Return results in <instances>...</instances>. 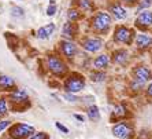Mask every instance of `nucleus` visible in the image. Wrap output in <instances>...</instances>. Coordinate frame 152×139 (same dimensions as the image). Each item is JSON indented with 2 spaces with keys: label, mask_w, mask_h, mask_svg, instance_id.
Listing matches in <instances>:
<instances>
[{
  "label": "nucleus",
  "mask_w": 152,
  "mask_h": 139,
  "mask_svg": "<svg viewBox=\"0 0 152 139\" xmlns=\"http://www.w3.org/2000/svg\"><path fill=\"white\" fill-rule=\"evenodd\" d=\"M89 78L93 83H102L107 78V75H106V72H103V70H95V72H91Z\"/></svg>",
  "instance_id": "nucleus-21"
},
{
  "label": "nucleus",
  "mask_w": 152,
  "mask_h": 139,
  "mask_svg": "<svg viewBox=\"0 0 152 139\" xmlns=\"http://www.w3.org/2000/svg\"><path fill=\"white\" fill-rule=\"evenodd\" d=\"M132 134H133V128H132V125L126 121L117 123V124L113 127V135L119 139H129Z\"/></svg>",
  "instance_id": "nucleus-9"
},
{
  "label": "nucleus",
  "mask_w": 152,
  "mask_h": 139,
  "mask_svg": "<svg viewBox=\"0 0 152 139\" xmlns=\"http://www.w3.org/2000/svg\"><path fill=\"white\" fill-rule=\"evenodd\" d=\"M11 15H12V17H17V18L23 17V10H22L21 7H18V6H12V7H11Z\"/></svg>",
  "instance_id": "nucleus-26"
},
{
  "label": "nucleus",
  "mask_w": 152,
  "mask_h": 139,
  "mask_svg": "<svg viewBox=\"0 0 152 139\" xmlns=\"http://www.w3.org/2000/svg\"><path fill=\"white\" fill-rule=\"evenodd\" d=\"M34 132L36 131L33 125L17 123V124H11V127L8 128V136L11 139H29Z\"/></svg>",
  "instance_id": "nucleus-4"
},
{
  "label": "nucleus",
  "mask_w": 152,
  "mask_h": 139,
  "mask_svg": "<svg viewBox=\"0 0 152 139\" xmlns=\"http://www.w3.org/2000/svg\"><path fill=\"white\" fill-rule=\"evenodd\" d=\"M145 94H147L148 98H152V81L148 84V87H147V89H145Z\"/></svg>",
  "instance_id": "nucleus-33"
},
{
  "label": "nucleus",
  "mask_w": 152,
  "mask_h": 139,
  "mask_svg": "<svg viewBox=\"0 0 152 139\" xmlns=\"http://www.w3.org/2000/svg\"><path fill=\"white\" fill-rule=\"evenodd\" d=\"M55 125H56V128L59 129V131L62 132V134H69V128H67V127H66V125H63V124H62V123L56 121V123H55Z\"/></svg>",
  "instance_id": "nucleus-31"
},
{
  "label": "nucleus",
  "mask_w": 152,
  "mask_h": 139,
  "mask_svg": "<svg viewBox=\"0 0 152 139\" xmlns=\"http://www.w3.org/2000/svg\"><path fill=\"white\" fill-rule=\"evenodd\" d=\"M130 87H132V89H134V91H140V89L144 87V84H142V83H140V81L133 80V81H132V84H130Z\"/></svg>",
  "instance_id": "nucleus-29"
},
{
  "label": "nucleus",
  "mask_w": 152,
  "mask_h": 139,
  "mask_svg": "<svg viewBox=\"0 0 152 139\" xmlns=\"http://www.w3.org/2000/svg\"><path fill=\"white\" fill-rule=\"evenodd\" d=\"M82 47L85 51L88 52H97L102 50L103 47V40L99 37H88L82 41Z\"/></svg>",
  "instance_id": "nucleus-10"
},
{
  "label": "nucleus",
  "mask_w": 152,
  "mask_h": 139,
  "mask_svg": "<svg viewBox=\"0 0 152 139\" xmlns=\"http://www.w3.org/2000/svg\"><path fill=\"white\" fill-rule=\"evenodd\" d=\"M8 113V101L6 96H0V117Z\"/></svg>",
  "instance_id": "nucleus-23"
},
{
  "label": "nucleus",
  "mask_w": 152,
  "mask_h": 139,
  "mask_svg": "<svg viewBox=\"0 0 152 139\" xmlns=\"http://www.w3.org/2000/svg\"><path fill=\"white\" fill-rule=\"evenodd\" d=\"M67 18L70 22H77L80 18H81V13L77 10V8H70L67 11Z\"/></svg>",
  "instance_id": "nucleus-24"
},
{
  "label": "nucleus",
  "mask_w": 152,
  "mask_h": 139,
  "mask_svg": "<svg viewBox=\"0 0 152 139\" xmlns=\"http://www.w3.org/2000/svg\"><path fill=\"white\" fill-rule=\"evenodd\" d=\"M111 22H113V19H111L110 14H107V13H104V11H100V13H97V14L93 17L92 28H93L95 32L102 33V35H106V33L108 32L110 26H111Z\"/></svg>",
  "instance_id": "nucleus-5"
},
{
  "label": "nucleus",
  "mask_w": 152,
  "mask_h": 139,
  "mask_svg": "<svg viewBox=\"0 0 152 139\" xmlns=\"http://www.w3.org/2000/svg\"><path fill=\"white\" fill-rule=\"evenodd\" d=\"M122 1L126 3V4H129V6H134V4L140 3V0H122Z\"/></svg>",
  "instance_id": "nucleus-35"
},
{
  "label": "nucleus",
  "mask_w": 152,
  "mask_h": 139,
  "mask_svg": "<svg viewBox=\"0 0 152 139\" xmlns=\"http://www.w3.org/2000/svg\"><path fill=\"white\" fill-rule=\"evenodd\" d=\"M110 62H111V58L110 55L107 54H102V55H97V57L93 59V68L96 70H104L110 66Z\"/></svg>",
  "instance_id": "nucleus-14"
},
{
  "label": "nucleus",
  "mask_w": 152,
  "mask_h": 139,
  "mask_svg": "<svg viewBox=\"0 0 152 139\" xmlns=\"http://www.w3.org/2000/svg\"><path fill=\"white\" fill-rule=\"evenodd\" d=\"M77 25H75V22H66L62 28V36L64 37V40H71L74 39L75 35H77Z\"/></svg>",
  "instance_id": "nucleus-16"
},
{
  "label": "nucleus",
  "mask_w": 152,
  "mask_h": 139,
  "mask_svg": "<svg viewBox=\"0 0 152 139\" xmlns=\"http://www.w3.org/2000/svg\"><path fill=\"white\" fill-rule=\"evenodd\" d=\"M63 88L69 94H77L85 88V77L80 73H70L64 77Z\"/></svg>",
  "instance_id": "nucleus-3"
},
{
  "label": "nucleus",
  "mask_w": 152,
  "mask_h": 139,
  "mask_svg": "<svg viewBox=\"0 0 152 139\" xmlns=\"http://www.w3.org/2000/svg\"><path fill=\"white\" fill-rule=\"evenodd\" d=\"M73 117H74L75 120H78L80 123H84V121H85V117L82 116V114H77V113H74V114H73Z\"/></svg>",
  "instance_id": "nucleus-34"
},
{
  "label": "nucleus",
  "mask_w": 152,
  "mask_h": 139,
  "mask_svg": "<svg viewBox=\"0 0 152 139\" xmlns=\"http://www.w3.org/2000/svg\"><path fill=\"white\" fill-rule=\"evenodd\" d=\"M127 117V109L124 104H118L114 107L113 113H111V121L115 123V120H124Z\"/></svg>",
  "instance_id": "nucleus-17"
},
{
  "label": "nucleus",
  "mask_w": 152,
  "mask_h": 139,
  "mask_svg": "<svg viewBox=\"0 0 152 139\" xmlns=\"http://www.w3.org/2000/svg\"><path fill=\"white\" fill-rule=\"evenodd\" d=\"M59 51L64 58L73 59L78 52V47H77V44L73 43L71 40H60L59 41Z\"/></svg>",
  "instance_id": "nucleus-8"
},
{
  "label": "nucleus",
  "mask_w": 152,
  "mask_h": 139,
  "mask_svg": "<svg viewBox=\"0 0 152 139\" xmlns=\"http://www.w3.org/2000/svg\"><path fill=\"white\" fill-rule=\"evenodd\" d=\"M78 7L82 11H92L93 3H92V0H78Z\"/></svg>",
  "instance_id": "nucleus-22"
},
{
  "label": "nucleus",
  "mask_w": 152,
  "mask_h": 139,
  "mask_svg": "<svg viewBox=\"0 0 152 139\" xmlns=\"http://www.w3.org/2000/svg\"><path fill=\"white\" fill-rule=\"evenodd\" d=\"M151 25H152V11H148V10L141 11L138 14L137 19H136V26L140 28L141 30H145Z\"/></svg>",
  "instance_id": "nucleus-11"
},
{
  "label": "nucleus",
  "mask_w": 152,
  "mask_h": 139,
  "mask_svg": "<svg viewBox=\"0 0 152 139\" xmlns=\"http://www.w3.org/2000/svg\"><path fill=\"white\" fill-rule=\"evenodd\" d=\"M56 14V6L55 4H50L48 8H47V15L48 17H52V15Z\"/></svg>",
  "instance_id": "nucleus-30"
},
{
  "label": "nucleus",
  "mask_w": 152,
  "mask_h": 139,
  "mask_svg": "<svg viewBox=\"0 0 152 139\" xmlns=\"http://www.w3.org/2000/svg\"><path fill=\"white\" fill-rule=\"evenodd\" d=\"M11 127V121L10 120H0V134L4 131V129H7Z\"/></svg>",
  "instance_id": "nucleus-27"
},
{
  "label": "nucleus",
  "mask_w": 152,
  "mask_h": 139,
  "mask_svg": "<svg viewBox=\"0 0 152 139\" xmlns=\"http://www.w3.org/2000/svg\"><path fill=\"white\" fill-rule=\"evenodd\" d=\"M15 88H17V84H15L14 78L7 75H0V89H1V91L11 92V91Z\"/></svg>",
  "instance_id": "nucleus-13"
},
{
  "label": "nucleus",
  "mask_w": 152,
  "mask_h": 139,
  "mask_svg": "<svg viewBox=\"0 0 152 139\" xmlns=\"http://www.w3.org/2000/svg\"><path fill=\"white\" fill-rule=\"evenodd\" d=\"M8 102L11 104L12 109H19L18 112H25V109L30 107L29 94L25 88H15L8 94Z\"/></svg>",
  "instance_id": "nucleus-1"
},
{
  "label": "nucleus",
  "mask_w": 152,
  "mask_h": 139,
  "mask_svg": "<svg viewBox=\"0 0 152 139\" xmlns=\"http://www.w3.org/2000/svg\"><path fill=\"white\" fill-rule=\"evenodd\" d=\"M151 3H152V0H140V6H138V10L149 7V6H151Z\"/></svg>",
  "instance_id": "nucleus-32"
},
{
  "label": "nucleus",
  "mask_w": 152,
  "mask_h": 139,
  "mask_svg": "<svg viewBox=\"0 0 152 139\" xmlns=\"http://www.w3.org/2000/svg\"><path fill=\"white\" fill-rule=\"evenodd\" d=\"M50 3L51 4H55V0H50Z\"/></svg>",
  "instance_id": "nucleus-36"
},
{
  "label": "nucleus",
  "mask_w": 152,
  "mask_h": 139,
  "mask_svg": "<svg viewBox=\"0 0 152 139\" xmlns=\"http://www.w3.org/2000/svg\"><path fill=\"white\" fill-rule=\"evenodd\" d=\"M55 32V24H48V25H44L37 30V37L40 40H47L50 39L52 33Z\"/></svg>",
  "instance_id": "nucleus-18"
},
{
  "label": "nucleus",
  "mask_w": 152,
  "mask_h": 139,
  "mask_svg": "<svg viewBox=\"0 0 152 139\" xmlns=\"http://www.w3.org/2000/svg\"><path fill=\"white\" fill-rule=\"evenodd\" d=\"M111 61L117 65H126V62L129 61V52L125 48H118L113 52Z\"/></svg>",
  "instance_id": "nucleus-15"
},
{
  "label": "nucleus",
  "mask_w": 152,
  "mask_h": 139,
  "mask_svg": "<svg viewBox=\"0 0 152 139\" xmlns=\"http://www.w3.org/2000/svg\"><path fill=\"white\" fill-rule=\"evenodd\" d=\"M134 44L138 50H148L149 47H152V37L145 33H140L134 37Z\"/></svg>",
  "instance_id": "nucleus-12"
},
{
  "label": "nucleus",
  "mask_w": 152,
  "mask_h": 139,
  "mask_svg": "<svg viewBox=\"0 0 152 139\" xmlns=\"http://www.w3.org/2000/svg\"><path fill=\"white\" fill-rule=\"evenodd\" d=\"M29 139H50V135L47 132H42V131H36L32 136Z\"/></svg>",
  "instance_id": "nucleus-25"
},
{
  "label": "nucleus",
  "mask_w": 152,
  "mask_h": 139,
  "mask_svg": "<svg viewBox=\"0 0 152 139\" xmlns=\"http://www.w3.org/2000/svg\"><path fill=\"white\" fill-rule=\"evenodd\" d=\"M47 68L51 72V75L58 78H64L69 73L67 65L64 64V61L59 55H55V54H50L47 57Z\"/></svg>",
  "instance_id": "nucleus-2"
},
{
  "label": "nucleus",
  "mask_w": 152,
  "mask_h": 139,
  "mask_svg": "<svg viewBox=\"0 0 152 139\" xmlns=\"http://www.w3.org/2000/svg\"><path fill=\"white\" fill-rule=\"evenodd\" d=\"M132 75H133V80L140 81V83H142V84H145V83H148L152 80L151 69H149L148 66H145V65H138V66L133 68Z\"/></svg>",
  "instance_id": "nucleus-7"
},
{
  "label": "nucleus",
  "mask_w": 152,
  "mask_h": 139,
  "mask_svg": "<svg viewBox=\"0 0 152 139\" xmlns=\"http://www.w3.org/2000/svg\"><path fill=\"white\" fill-rule=\"evenodd\" d=\"M63 98L67 101V102H77V101H78V98L74 95V94H69V92H64L63 94Z\"/></svg>",
  "instance_id": "nucleus-28"
},
{
  "label": "nucleus",
  "mask_w": 152,
  "mask_h": 139,
  "mask_svg": "<svg viewBox=\"0 0 152 139\" xmlns=\"http://www.w3.org/2000/svg\"><path fill=\"white\" fill-rule=\"evenodd\" d=\"M110 13L113 14V17L115 19H125L127 17V11L125 10L119 3H115V4H111L110 6Z\"/></svg>",
  "instance_id": "nucleus-19"
},
{
  "label": "nucleus",
  "mask_w": 152,
  "mask_h": 139,
  "mask_svg": "<svg viewBox=\"0 0 152 139\" xmlns=\"http://www.w3.org/2000/svg\"><path fill=\"white\" fill-rule=\"evenodd\" d=\"M86 113H88V118L91 121H99L100 120V112H99V107L96 105H91L88 107Z\"/></svg>",
  "instance_id": "nucleus-20"
},
{
  "label": "nucleus",
  "mask_w": 152,
  "mask_h": 139,
  "mask_svg": "<svg viewBox=\"0 0 152 139\" xmlns=\"http://www.w3.org/2000/svg\"><path fill=\"white\" fill-rule=\"evenodd\" d=\"M134 39V32L126 26H117L114 32V41L118 44H126L130 46Z\"/></svg>",
  "instance_id": "nucleus-6"
}]
</instances>
